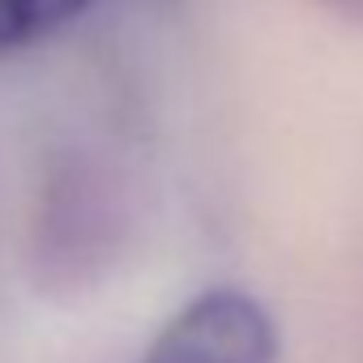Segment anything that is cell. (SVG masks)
Segmentation results:
<instances>
[{"instance_id":"6da1fadb","label":"cell","mask_w":363,"mask_h":363,"mask_svg":"<svg viewBox=\"0 0 363 363\" xmlns=\"http://www.w3.org/2000/svg\"><path fill=\"white\" fill-rule=\"evenodd\" d=\"M137 201L128 171L94 150L65 145L43 167L26 210V269L43 295H82L99 286L128 252Z\"/></svg>"},{"instance_id":"7a4b0ae2","label":"cell","mask_w":363,"mask_h":363,"mask_svg":"<svg viewBox=\"0 0 363 363\" xmlns=\"http://www.w3.org/2000/svg\"><path fill=\"white\" fill-rule=\"evenodd\" d=\"M278 333L269 312L231 286L184 303L137 363H274Z\"/></svg>"},{"instance_id":"3957f363","label":"cell","mask_w":363,"mask_h":363,"mask_svg":"<svg viewBox=\"0 0 363 363\" xmlns=\"http://www.w3.org/2000/svg\"><path fill=\"white\" fill-rule=\"evenodd\" d=\"M99 0H0V26H5L13 56L77 26L82 18H90V9Z\"/></svg>"},{"instance_id":"277c9868","label":"cell","mask_w":363,"mask_h":363,"mask_svg":"<svg viewBox=\"0 0 363 363\" xmlns=\"http://www.w3.org/2000/svg\"><path fill=\"white\" fill-rule=\"evenodd\" d=\"M320 5L337 18H363V0H320Z\"/></svg>"},{"instance_id":"5b68a950","label":"cell","mask_w":363,"mask_h":363,"mask_svg":"<svg viewBox=\"0 0 363 363\" xmlns=\"http://www.w3.org/2000/svg\"><path fill=\"white\" fill-rule=\"evenodd\" d=\"M13 56V43H9V35H5V26H0V60H9Z\"/></svg>"}]
</instances>
